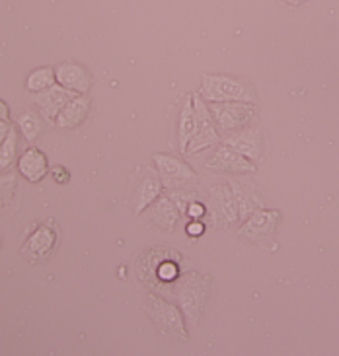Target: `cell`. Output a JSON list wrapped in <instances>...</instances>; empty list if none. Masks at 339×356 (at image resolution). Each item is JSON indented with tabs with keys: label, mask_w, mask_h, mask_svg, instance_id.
<instances>
[{
	"label": "cell",
	"mask_w": 339,
	"mask_h": 356,
	"mask_svg": "<svg viewBox=\"0 0 339 356\" xmlns=\"http://www.w3.org/2000/svg\"><path fill=\"white\" fill-rule=\"evenodd\" d=\"M174 255H178V251L172 250V248H150V250H146L135 261L136 277L143 280L146 286H150V282L155 279L156 267L164 259L174 257Z\"/></svg>",
	"instance_id": "ac0fdd59"
},
{
	"label": "cell",
	"mask_w": 339,
	"mask_h": 356,
	"mask_svg": "<svg viewBox=\"0 0 339 356\" xmlns=\"http://www.w3.org/2000/svg\"><path fill=\"white\" fill-rule=\"evenodd\" d=\"M145 212H148V220L152 226L162 232H174L180 220V211L174 204V201L168 195H160Z\"/></svg>",
	"instance_id": "2e32d148"
},
{
	"label": "cell",
	"mask_w": 339,
	"mask_h": 356,
	"mask_svg": "<svg viewBox=\"0 0 339 356\" xmlns=\"http://www.w3.org/2000/svg\"><path fill=\"white\" fill-rule=\"evenodd\" d=\"M194 109H195V131L189 145L185 148L184 156H194L214 148L221 145V133L214 125V119L209 111V106L199 94H194Z\"/></svg>",
	"instance_id": "8992f818"
},
{
	"label": "cell",
	"mask_w": 339,
	"mask_h": 356,
	"mask_svg": "<svg viewBox=\"0 0 339 356\" xmlns=\"http://www.w3.org/2000/svg\"><path fill=\"white\" fill-rule=\"evenodd\" d=\"M152 292H158L160 296L172 300L178 308L184 312L185 319L189 325L195 327L201 318H203L209 296H211V277L201 275L197 270H187L170 284H160L155 286Z\"/></svg>",
	"instance_id": "6da1fadb"
},
{
	"label": "cell",
	"mask_w": 339,
	"mask_h": 356,
	"mask_svg": "<svg viewBox=\"0 0 339 356\" xmlns=\"http://www.w3.org/2000/svg\"><path fill=\"white\" fill-rule=\"evenodd\" d=\"M168 197L174 201V204L178 207V211H180V214H184V216H185V211H187V207H189L191 202L203 201V195H201V191L191 189V187L172 189V191H168Z\"/></svg>",
	"instance_id": "cb8c5ba5"
},
{
	"label": "cell",
	"mask_w": 339,
	"mask_h": 356,
	"mask_svg": "<svg viewBox=\"0 0 339 356\" xmlns=\"http://www.w3.org/2000/svg\"><path fill=\"white\" fill-rule=\"evenodd\" d=\"M207 199H209V216L213 218L214 224H219L221 228H232L236 222H240L236 199L228 181L211 185Z\"/></svg>",
	"instance_id": "9c48e42d"
},
{
	"label": "cell",
	"mask_w": 339,
	"mask_h": 356,
	"mask_svg": "<svg viewBox=\"0 0 339 356\" xmlns=\"http://www.w3.org/2000/svg\"><path fill=\"white\" fill-rule=\"evenodd\" d=\"M152 162H155L156 174L160 177L166 191L180 189V187H191V185L199 183V175L195 174L194 168L178 156L158 152L152 156Z\"/></svg>",
	"instance_id": "52a82bcc"
},
{
	"label": "cell",
	"mask_w": 339,
	"mask_h": 356,
	"mask_svg": "<svg viewBox=\"0 0 339 356\" xmlns=\"http://www.w3.org/2000/svg\"><path fill=\"white\" fill-rule=\"evenodd\" d=\"M207 104L221 102H258V92L246 78L230 74H201V88L197 92Z\"/></svg>",
	"instance_id": "7a4b0ae2"
},
{
	"label": "cell",
	"mask_w": 339,
	"mask_h": 356,
	"mask_svg": "<svg viewBox=\"0 0 339 356\" xmlns=\"http://www.w3.org/2000/svg\"><path fill=\"white\" fill-rule=\"evenodd\" d=\"M53 84H57V80H55V68L51 67H41L31 70L28 74V80H26V88L31 94H39V92L47 90Z\"/></svg>",
	"instance_id": "7402d4cb"
},
{
	"label": "cell",
	"mask_w": 339,
	"mask_h": 356,
	"mask_svg": "<svg viewBox=\"0 0 339 356\" xmlns=\"http://www.w3.org/2000/svg\"><path fill=\"white\" fill-rule=\"evenodd\" d=\"M221 136L258 123V106L248 102H221L207 104Z\"/></svg>",
	"instance_id": "277c9868"
},
{
	"label": "cell",
	"mask_w": 339,
	"mask_h": 356,
	"mask_svg": "<svg viewBox=\"0 0 339 356\" xmlns=\"http://www.w3.org/2000/svg\"><path fill=\"white\" fill-rule=\"evenodd\" d=\"M205 232H207V224H205V220H189L185 224V234H187L191 240L201 238Z\"/></svg>",
	"instance_id": "83f0119b"
},
{
	"label": "cell",
	"mask_w": 339,
	"mask_h": 356,
	"mask_svg": "<svg viewBox=\"0 0 339 356\" xmlns=\"http://www.w3.org/2000/svg\"><path fill=\"white\" fill-rule=\"evenodd\" d=\"M221 143L246 156L248 160H252L253 164H260L263 160V154H265V131L260 123H253L246 129L223 135Z\"/></svg>",
	"instance_id": "30bf717a"
},
{
	"label": "cell",
	"mask_w": 339,
	"mask_h": 356,
	"mask_svg": "<svg viewBox=\"0 0 339 356\" xmlns=\"http://www.w3.org/2000/svg\"><path fill=\"white\" fill-rule=\"evenodd\" d=\"M203 168L211 174L252 175L258 170V164H253L252 160H248L246 156L221 143V145L214 146L213 154L205 158Z\"/></svg>",
	"instance_id": "ba28073f"
},
{
	"label": "cell",
	"mask_w": 339,
	"mask_h": 356,
	"mask_svg": "<svg viewBox=\"0 0 339 356\" xmlns=\"http://www.w3.org/2000/svg\"><path fill=\"white\" fill-rule=\"evenodd\" d=\"M57 243V232L53 228V222L38 226L29 234V238L24 243V253L31 261H41L51 255V251Z\"/></svg>",
	"instance_id": "9a60e30c"
},
{
	"label": "cell",
	"mask_w": 339,
	"mask_h": 356,
	"mask_svg": "<svg viewBox=\"0 0 339 356\" xmlns=\"http://www.w3.org/2000/svg\"><path fill=\"white\" fill-rule=\"evenodd\" d=\"M182 255L178 253L174 257H168L164 259L155 270V279L150 282V289H155V286H160V284H170V282H174L180 275H182Z\"/></svg>",
	"instance_id": "44dd1931"
},
{
	"label": "cell",
	"mask_w": 339,
	"mask_h": 356,
	"mask_svg": "<svg viewBox=\"0 0 339 356\" xmlns=\"http://www.w3.org/2000/svg\"><path fill=\"white\" fill-rule=\"evenodd\" d=\"M145 312L160 335L182 341V343L189 341L184 312L178 308L172 300L160 296L158 292H150L145 300Z\"/></svg>",
	"instance_id": "3957f363"
},
{
	"label": "cell",
	"mask_w": 339,
	"mask_h": 356,
	"mask_svg": "<svg viewBox=\"0 0 339 356\" xmlns=\"http://www.w3.org/2000/svg\"><path fill=\"white\" fill-rule=\"evenodd\" d=\"M244 175H232V179H228V185L232 189L236 207L240 220H246L252 212L263 207V193L258 189V185L248 179H242Z\"/></svg>",
	"instance_id": "7c38bea8"
},
{
	"label": "cell",
	"mask_w": 339,
	"mask_h": 356,
	"mask_svg": "<svg viewBox=\"0 0 339 356\" xmlns=\"http://www.w3.org/2000/svg\"><path fill=\"white\" fill-rule=\"evenodd\" d=\"M77 96H80V94L72 92V90H67V88H63L61 84H53V86L43 90V92H39V94H31V99L41 109L43 117L47 121H51V123H55V119L63 111V107L67 106L68 102L74 99Z\"/></svg>",
	"instance_id": "4fadbf2b"
},
{
	"label": "cell",
	"mask_w": 339,
	"mask_h": 356,
	"mask_svg": "<svg viewBox=\"0 0 339 356\" xmlns=\"http://www.w3.org/2000/svg\"><path fill=\"white\" fill-rule=\"evenodd\" d=\"M10 129H12V125H10L8 121H0V146H2V143L6 140Z\"/></svg>",
	"instance_id": "f546056e"
},
{
	"label": "cell",
	"mask_w": 339,
	"mask_h": 356,
	"mask_svg": "<svg viewBox=\"0 0 339 356\" xmlns=\"http://www.w3.org/2000/svg\"><path fill=\"white\" fill-rule=\"evenodd\" d=\"M279 224H281V212L262 207V209L252 212L246 220H242V226L238 228L236 234L246 243L265 248L275 238V234L279 230Z\"/></svg>",
	"instance_id": "5b68a950"
},
{
	"label": "cell",
	"mask_w": 339,
	"mask_h": 356,
	"mask_svg": "<svg viewBox=\"0 0 339 356\" xmlns=\"http://www.w3.org/2000/svg\"><path fill=\"white\" fill-rule=\"evenodd\" d=\"M16 125L19 127L22 135L26 136V140L31 143V140H36L41 135V131H43V119L38 113H33V111H24L16 119Z\"/></svg>",
	"instance_id": "603a6c76"
},
{
	"label": "cell",
	"mask_w": 339,
	"mask_h": 356,
	"mask_svg": "<svg viewBox=\"0 0 339 356\" xmlns=\"http://www.w3.org/2000/svg\"><path fill=\"white\" fill-rule=\"evenodd\" d=\"M55 80H57V84L77 92L80 96L88 94L92 88V74L88 72V68L78 63H72V60L61 63L55 67Z\"/></svg>",
	"instance_id": "5bb4252c"
},
{
	"label": "cell",
	"mask_w": 339,
	"mask_h": 356,
	"mask_svg": "<svg viewBox=\"0 0 339 356\" xmlns=\"http://www.w3.org/2000/svg\"><path fill=\"white\" fill-rule=\"evenodd\" d=\"M8 119H10L8 106L0 99V121H8Z\"/></svg>",
	"instance_id": "4dcf8cb0"
},
{
	"label": "cell",
	"mask_w": 339,
	"mask_h": 356,
	"mask_svg": "<svg viewBox=\"0 0 339 356\" xmlns=\"http://www.w3.org/2000/svg\"><path fill=\"white\" fill-rule=\"evenodd\" d=\"M16 193V177L14 175H0V209L8 207Z\"/></svg>",
	"instance_id": "484cf974"
},
{
	"label": "cell",
	"mask_w": 339,
	"mask_h": 356,
	"mask_svg": "<svg viewBox=\"0 0 339 356\" xmlns=\"http://www.w3.org/2000/svg\"><path fill=\"white\" fill-rule=\"evenodd\" d=\"M195 131V109H194V94L185 96L184 106L180 109V117H178V127H175V138H178V146L182 156L185 154V148L189 145L191 136Z\"/></svg>",
	"instance_id": "ffe728a7"
},
{
	"label": "cell",
	"mask_w": 339,
	"mask_h": 356,
	"mask_svg": "<svg viewBox=\"0 0 339 356\" xmlns=\"http://www.w3.org/2000/svg\"><path fill=\"white\" fill-rule=\"evenodd\" d=\"M285 4H289V6H302L304 2H308V0H283Z\"/></svg>",
	"instance_id": "1f68e13d"
},
{
	"label": "cell",
	"mask_w": 339,
	"mask_h": 356,
	"mask_svg": "<svg viewBox=\"0 0 339 356\" xmlns=\"http://www.w3.org/2000/svg\"><path fill=\"white\" fill-rule=\"evenodd\" d=\"M18 172L26 181L39 183L49 174L47 156L43 154L39 148L29 146L28 150L18 158Z\"/></svg>",
	"instance_id": "e0dca14e"
},
{
	"label": "cell",
	"mask_w": 339,
	"mask_h": 356,
	"mask_svg": "<svg viewBox=\"0 0 339 356\" xmlns=\"http://www.w3.org/2000/svg\"><path fill=\"white\" fill-rule=\"evenodd\" d=\"M16 150H18V133L12 127L6 140L0 146V170H8L12 165L14 158H16Z\"/></svg>",
	"instance_id": "d4e9b609"
},
{
	"label": "cell",
	"mask_w": 339,
	"mask_h": 356,
	"mask_svg": "<svg viewBox=\"0 0 339 356\" xmlns=\"http://www.w3.org/2000/svg\"><path fill=\"white\" fill-rule=\"evenodd\" d=\"M51 175H53L55 183H61V185H65V183L70 181V174H68L67 168H63V165L53 168V170H51Z\"/></svg>",
	"instance_id": "f1b7e54d"
},
{
	"label": "cell",
	"mask_w": 339,
	"mask_h": 356,
	"mask_svg": "<svg viewBox=\"0 0 339 356\" xmlns=\"http://www.w3.org/2000/svg\"><path fill=\"white\" fill-rule=\"evenodd\" d=\"M90 97L84 94V96H77L74 99H70L67 106L63 107V111L58 113L57 119H55V125L58 129H77L84 121H86L88 113H90Z\"/></svg>",
	"instance_id": "d6986e66"
},
{
	"label": "cell",
	"mask_w": 339,
	"mask_h": 356,
	"mask_svg": "<svg viewBox=\"0 0 339 356\" xmlns=\"http://www.w3.org/2000/svg\"><path fill=\"white\" fill-rule=\"evenodd\" d=\"M135 177L139 179V183L131 187L129 204L133 207V214H143L162 195L164 187H162L158 174H155L152 170H141V172H136Z\"/></svg>",
	"instance_id": "8fae6325"
},
{
	"label": "cell",
	"mask_w": 339,
	"mask_h": 356,
	"mask_svg": "<svg viewBox=\"0 0 339 356\" xmlns=\"http://www.w3.org/2000/svg\"><path fill=\"white\" fill-rule=\"evenodd\" d=\"M185 216H187L189 220H205V218L209 216V207H207V202L194 201L187 207Z\"/></svg>",
	"instance_id": "4316f807"
}]
</instances>
